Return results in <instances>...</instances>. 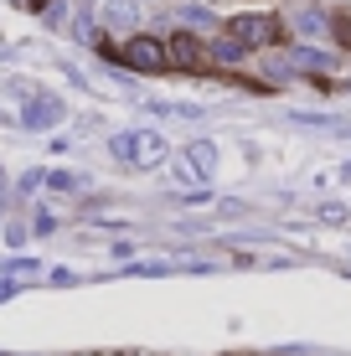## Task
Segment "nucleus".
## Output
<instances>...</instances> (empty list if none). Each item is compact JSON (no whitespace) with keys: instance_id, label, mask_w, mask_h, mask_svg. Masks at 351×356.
<instances>
[{"instance_id":"nucleus-5","label":"nucleus","mask_w":351,"mask_h":356,"mask_svg":"<svg viewBox=\"0 0 351 356\" xmlns=\"http://www.w3.org/2000/svg\"><path fill=\"white\" fill-rule=\"evenodd\" d=\"M171 67H186V72H197V67H207V57H212V47H202L191 31H176L171 42Z\"/></svg>"},{"instance_id":"nucleus-1","label":"nucleus","mask_w":351,"mask_h":356,"mask_svg":"<svg viewBox=\"0 0 351 356\" xmlns=\"http://www.w3.org/2000/svg\"><path fill=\"white\" fill-rule=\"evenodd\" d=\"M108 150H114L119 165H135V170H155L165 155H171L155 129H124V134H114V140H108Z\"/></svg>"},{"instance_id":"nucleus-7","label":"nucleus","mask_w":351,"mask_h":356,"mask_svg":"<svg viewBox=\"0 0 351 356\" xmlns=\"http://www.w3.org/2000/svg\"><path fill=\"white\" fill-rule=\"evenodd\" d=\"M135 16H140L135 0H108V6H104V21H108L114 31H129V26H135Z\"/></svg>"},{"instance_id":"nucleus-9","label":"nucleus","mask_w":351,"mask_h":356,"mask_svg":"<svg viewBox=\"0 0 351 356\" xmlns=\"http://www.w3.org/2000/svg\"><path fill=\"white\" fill-rule=\"evenodd\" d=\"M295 31L300 36H320L325 31V16H320V10H295Z\"/></svg>"},{"instance_id":"nucleus-8","label":"nucleus","mask_w":351,"mask_h":356,"mask_svg":"<svg viewBox=\"0 0 351 356\" xmlns=\"http://www.w3.org/2000/svg\"><path fill=\"white\" fill-rule=\"evenodd\" d=\"M289 67H305V72H325V67H331V57H325V52H316V47H295V52H289Z\"/></svg>"},{"instance_id":"nucleus-10","label":"nucleus","mask_w":351,"mask_h":356,"mask_svg":"<svg viewBox=\"0 0 351 356\" xmlns=\"http://www.w3.org/2000/svg\"><path fill=\"white\" fill-rule=\"evenodd\" d=\"M243 52H248V47L238 42V36H227V42H217V47H212L217 63H243Z\"/></svg>"},{"instance_id":"nucleus-2","label":"nucleus","mask_w":351,"mask_h":356,"mask_svg":"<svg viewBox=\"0 0 351 356\" xmlns=\"http://www.w3.org/2000/svg\"><path fill=\"white\" fill-rule=\"evenodd\" d=\"M119 63L135 67V72H161V67H171V47L155 42V36H129L119 47Z\"/></svg>"},{"instance_id":"nucleus-11","label":"nucleus","mask_w":351,"mask_h":356,"mask_svg":"<svg viewBox=\"0 0 351 356\" xmlns=\"http://www.w3.org/2000/svg\"><path fill=\"white\" fill-rule=\"evenodd\" d=\"M181 21H186V26H202V31L212 26V16H207L202 6H186V10H181Z\"/></svg>"},{"instance_id":"nucleus-3","label":"nucleus","mask_w":351,"mask_h":356,"mask_svg":"<svg viewBox=\"0 0 351 356\" xmlns=\"http://www.w3.org/2000/svg\"><path fill=\"white\" fill-rule=\"evenodd\" d=\"M227 36H238L243 47H274L284 36V26H279V16H238L227 26Z\"/></svg>"},{"instance_id":"nucleus-6","label":"nucleus","mask_w":351,"mask_h":356,"mask_svg":"<svg viewBox=\"0 0 351 356\" xmlns=\"http://www.w3.org/2000/svg\"><path fill=\"white\" fill-rule=\"evenodd\" d=\"M63 98H52V93H36L31 104H26V129H52V124H63Z\"/></svg>"},{"instance_id":"nucleus-4","label":"nucleus","mask_w":351,"mask_h":356,"mask_svg":"<svg viewBox=\"0 0 351 356\" xmlns=\"http://www.w3.org/2000/svg\"><path fill=\"white\" fill-rule=\"evenodd\" d=\"M217 170V145L212 140H191L181 155V181H207Z\"/></svg>"}]
</instances>
